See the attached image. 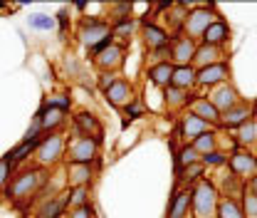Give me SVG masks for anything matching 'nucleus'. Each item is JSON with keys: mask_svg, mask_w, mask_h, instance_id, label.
<instances>
[{"mask_svg": "<svg viewBox=\"0 0 257 218\" xmlns=\"http://www.w3.org/2000/svg\"><path fill=\"white\" fill-rule=\"evenodd\" d=\"M47 184V174L45 169L40 166H32V169H25L20 174H13V179L8 181L5 186V198L13 203V206H25L28 201H32L40 188Z\"/></svg>", "mask_w": 257, "mask_h": 218, "instance_id": "obj_1", "label": "nucleus"}, {"mask_svg": "<svg viewBox=\"0 0 257 218\" xmlns=\"http://www.w3.org/2000/svg\"><path fill=\"white\" fill-rule=\"evenodd\" d=\"M220 201V191L213 181L200 179L191 186V211L193 218H215V208Z\"/></svg>", "mask_w": 257, "mask_h": 218, "instance_id": "obj_2", "label": "nucleus"}, {"mask_svg": "<svg viewBox=\"0 0 257 218\" xmlns=\"http://www.w3.org/2000/svg\"><path fill=\"white\" fill-rule=\"evenodd\" d=\"M64 136L60 131H55V134H42L40 136V141H37V149H35V161H37V166L40 169H52L55 164H60L64 159Z\"/></svg>", "mask_w": 257, "mask_h": 218, "instance_id": "obj_3", "label": "nucleus"}, {"mask_svg": "<svg viewBox=\"0 0 257 218\" xmlns=\"http://www.w3.org/2000/svg\"><path fill=\"white\" fill-rule=\"evenodd\" d=\"M220 15H215V5L210 3V5H200V8H193L191 13L186 15V23H183V37H188L193 42H198L200 37H203V32L208 30L215 20H218Z\"/></svg>", "mask_w": 257, "mask_h": 218, "instance_id": "obj_4", "label": "nucleus"}, {"mask_svg": "<svg viewBox=\"0 0 257 218\" xmlns=\"http://www.w3.org/2000/svg\"><path fill=\"white\" fill-rule=\"evenodd\" d=\"M77 37L84 47H96L106 40H114L111 37V25L101 18H82L79 20V28H77Z\"/></svg>", "mask_w": 257, "mask_h": 218, "instance_id": "obj_5", "label": "nucleus"}, {"mask_svg": "<svg viewBox=\"0 0 257 218\" xmlns=\"http://www.w3.org/2000/svg\"><path fill=\"white\" fill-rule=\"evenodd\" d=\"M99 156V144L89 136H72L64 144V161L67 164H92Z\"/></svg>", "mask_w": 257, "mask_h": 218, "instance_id": "obj_6", "label": "nucleus"}, {"mask_svg": "<svg viewBox=\"0 0 257 218\" xmlns=\"http://www.w3.org/2000/svg\"><path fill=\"white\" fill-rule=\"evenodd\" d=\"M126 55V47L119 45V42H111L106 50H101L94 57V67L99 72H109V75H116L121 67H124V57Z\"/></svg>", "mask_w": 257, "mask_h": 218, "instance_id": "obj_7", "label": "nucleus"}, {"mask_svg": "<svg viewBox=\"0 0 257 218\" xmlns=\"http://www.w3.org/2000/svg\"><path fill=\"white\" fill-rule=\"evenodd\" d=\"M227 164H230L232 176H237V179L247 181L257 174V156L252 152H247V149H235L232 156L227 159Z\"/></svg>", "mask_w": 257, "mask_h": 218, "instance_id": "obj_8", "label": "nucleus"}, {"mask_svg": "<svg viewBox=\"0 0 257 218\" xmlns=\"http://www.w3.org/2000/svg\"><path fill=\"white\" fill-rule=\"evenodd\" d=\"M72 126H74L77 136H89V139H94L96 144H101L104 126H101V122L96 119L92 112H77L74 119H72Z\"/></svg>", "mask_w": 257, "mask_h": 218, "instance_id": "obj_9", "label": "nucleus"}, {"mask_svg": "<svg viewBox=\"0 0 257 218\" xmlns=\"http://www.w3.org/2000/svg\"><path fill=\"white\" fill-rule=\"evenodd\" d=\"M230 80V64L218 62V64H210V67H203V69H195V85L198 87H218Z\"/></svg>", "mask_w": 257, "mask_h": 218, "instance_id": "obj_10", "label": "nucleus"}, {"mask_svg": "<svg viewBox=\"0 0 257 218\" xmlns=\"http://www.w3.org/2000/svg\"><path fill=\"white\" fill-rule=\"evenodd\" d=\"M208 102L223 114L227 109H232L237 102H240V92L230 85V82H223V85H218V87H213L210 94H208Z\"/></svg>", "mask_w": 257, "mask_h": 218, "instance_id": "obj_11", "label": "nucleus"}, {"mask_svg": "<svg viewBox=\"0 0 257 218\" xmlns=\"http://www.w3.org/2000/svg\"><path fill=\"white\" fill-rule=\"evenodd\" d=\"M252 112H255V104L240 99L232 109H227V112L220 114V124H223L225 129H237V126H242L245 122L252 119Z\"/></svg>", "mask_w": 257, "mask_h": 218, "instance_id": "obj_12", "label": "nucleus"}, {"mask_svg": "<svg viewBox=\"0 0 257 218\" xmlns=\"http://www.w3.org/2000/svg\"><path fill=\"white\" fill-rule=\"evenodd\" d=\"M35 122L40 124V131H42V134H55V131L67 122V117H64L62 109H55V107H50V104H42V107L37 109V114H35Z\"/></svg>", "mask_w": 257, "mask_h": 218, "instance_id": "obj_13", "label": "nucleus"}, {"mask_svg": "<svg viewBox=\"0 0 257 218\" xmlns=\"http://www.w3.org/2000/svg\"><path fill=\"white\" fill-rule=\"evenodd\" d=\"M195 47H198V42H193V40L183 37V35H178L176 40H171V64L173 67L191 64L193 55H195Z\"/></svg>", "mask_w": 257, "mask_h": 218, "instance_id": "obj_14", "label": "nucleus"}, {"mask_svg": "<svg viewBox=\"0 0 257 218\" xmlns=\"http://www.w3.org/2000/svg\"><path fill=\"white\" fill-rule=\"evenodd\" d=\"M106 99H109V104L111 107H116V109H124L128 102H134L136 99V92H134V85L128 82V80H116L109 90H106Z\"/></svg>", "mask_w": 257, "mask_h": 218, "instance_id": "obj_15", "label": "nucleus"}, {"mask_svg": "<svg viewBox=\"0 0 257 218\" xmlns=\"http://www.w3.org/2000/svg\"><path fill=\"white\" fill-rule=\"evenodd\" d=\"M67 216V191H60L45 201H40V208L35 211V218H64Z\"/></svg>", "mask_w": 257, "mask_h": 218, "instance_id": "obj_16", "label": "nucleus"}, {"mask_svg": "<svg viewBox=\"0 0 257 218\" xmlns=\"http://www.w3.org/2000/svg\"><path fill=\"white\" fill-rule=\"evenodd\" d=\"M208 131H210V124H208V122H203V119H198V117H193L191 112H186V114L181 117L178 136H181L186 144H191L193 139H198L200 134H208Z\"/></svg>", "mask_w": 257, "mask_h": 218, "instance_id": "obj_17", "label": "nucleus"}, {"mask_svg": "<svg viewBox=\"0 0 257 218\" xmlns=\"http://www.w3.org/2000/svg\"><path fill=\"white\" fill-rule=\"evenodd\" d=\"M92 176H94L92 164H67L64 166V181H67L69 188L89 186L92 184Z\"/></svg>", "mask_w": 257, "mask_h": 218, "instance_id": "obj_18", "label": "nucleus"}, {"mask_svg": "<svg viewBox=\"0 0 257 218\" xmlns=\"http://www.w3.org/2000/svg\"><path fill=\"white\" fill-rule=\"evenodd\" d=\"M188 112H191L193 117L208 122L210 126L220 124V112L208 102V97H191V102H188Z\"/></svg>", "mask_w": 257, "mask_h": 218, "instance_id": "obj_19", "label": "nucleus"}, {"mask_svg": "<svg viewBox=\"0 0 257 218\" xmlns=\"http://www.w3.org/2000/svg\"><path fill=\"white\" fill-rule=\"evenodd\" d=\"M141 37H144V45H146L149 52H154V50H159V47L171 42L168 32L163 30V28H159L156 23H149V20L141 23Z\"/></svg>", "mask_w": 257, "mask_h": 218, "instance_id": "obj_20", "label": "nucleus"}, {"mask_svg": "<svg viewBox=\"0 0 257 218\" xmlns=\"http://www.w3.org/2000/svg\"><path fill=\"white\" fill-rule=\"evenodd\" d=\"M223 57H225L223 47H213V45H198V47H195V55H193L191 67H195V69H203V67H210V64L223 62Z\"/></svg>", "mask_w": 257, "mask_h": 218, "instance_id": "obj_21", "label": "nucleus"}, {"mask_svg": "<svg viewBox=\"0 0 257 218\" xmlns=\"http://www.w3.org/2000/svg\"><path fill=\"white\" fill-rule=\"evenodd\" d=\"M191 211V186L178 188L168 201V218H188Z\"/></svg>", "mask_w": 257, "mask_h": 218, "instance_id": "obj_22", "label": "nucleus"}, {"mask_svg": "<svg viewBox=\"0 0 257 218\" xmlns=\"http://www.w3.org/2000/svg\"><path fill=\"white\" fill-rule=\"evenodd\" d=\"M230 40V28H227V23L225 20H215L208 30L203 32V37H200V45H213V47H223L225 42Z\"/></svg>", "mask_w": 257, "mask_h": 218, "instance_id": "obj_23", "label": "nucleus"}, {"mask_svg": "<svg viewBox=\"0 0 257 218\" xmlns=\"http://www.w3.org/2000/svg\"><path fill=\"white\" fill-rule=\"evenodd\" d=\"M163 102H166V109L168 112H183L191 102V92L186 90H178V87H166L163 90Z\"/></svg>", "mask_w": 257, "mask_h": 218, "instance_id": "obj_24", "label": "nucleus"}, {"mask_svg": "<svg viewBox=\"0 0 257 218\" xmlns=\"http://www.w3.org/2000/svg\"><path fill=\"white\" fill-rule=\"evenodd\" d=\"M171 87H178V90L191 92L193 87H195V67H191V64L173 67V75H171Z\"/></svg>", "mask_w": 257, "mask_h": 218, "instance_id": "obj_25", "label": "nucleus"}, {"mask_svg": "<svg viewBox=\"0 0 257 218\" xmlns=\"http://www.w3.org/2000/svg\"><path fill=\"white\" fill-rule=\"evenodd\" d=\"M171 75H173V64L171 62H159V64H151L149 67V80L151 85H156L161 90H166L171 85Z\"/></svg>", "mask_w": 257, "mask_h": 218, "instance_id": "obj_26", "label": "nucleus"}, {"mask_svg": "<svg viewBox=\"0 0 257 218\" xmlns=\"http://www.w3.org/2000/svg\"><path fill=\"white\" fill-rule=\"evenodd\" d=\"M191 147L195 149V154L200 156H208V154H213V152H218V134L215 131H208V134H200L198 139H193L191 141Z\"/></svg>", "mask_w": 257, "mask_h": 218, "instance_id": "obj_27", "label": "nucleus"}, {"mask_svg": "<svg viewBox=\"0 0 257 218\" xmlns=\"http://www.w3.org/2000/svg\"><path fill=\"white\" fill-rule=\"evenodd\" d=\"M37 141H40V139H35V141H20L15 149H10V152L3 156V159H5V161H10L13 166H18L20 161H25L28 156L35 154V149H37Z\"/></svg>", "mask_w": 257, "mask_h": 218, "instance_id": "obj_28", "label": "nucleus"}, {"mask_svg": "<svg viewBox=\"0 0 257 218\" xmlns=\"http://www.w3.org/2000/svg\"><path fill=\"white\" fill-rule=\"evenodd\" d=\"M215 218H245V216H242V208H240L237 198H227V196H220V201H218V208H215Z\"/></svg>", "mask_w": 257, "mask_h": 218, "instance_id": "obj_29", "label": "nucleus"}, {"mask_svg": "<svg viewBox=\"0 0 257 218\" xmlns=\"http://www.w3.org/2000/svg\"><path fill=\"white\" fill-rule=\"evenodd\" d=\"M89 203V186H77V188H67V211L82 208Z\"/></svg>", "mask_w": 257, "mask_h": 218, "instance_id": "obj_30", "label": "nucleus"}, {"mask_svg": "<svg viewBox=\"0 0 257 218\" xmlns=\"http://www.w3.org/2000/svg\"><path fill=\"white\" fill-rule=\"evenodd\" d=\"M178 174V184H198L200 179H203V174H205V166H203V161H198V164H191V166H186V169H178L176 171Z\"/></svg>", "mask_w": 257, "mask_h": 218, "instance_id": "obj_31", "label": "nucleus"}, {"mask_svg": "<svg viewBox=\"0 0 257 218\" xmlns=\"http://www.w3.org/2000/svg\"><path fill=\"white\" fill-rule=\"evenodd\" d=\"M257 141V124L255 119L245 122L242 126H237V144L240 147H252Z\"/></svg>", "mask_w": 257, "mask_h": 218, "instance_id": "obj_32", "label": "nucleus"}, {"mask_svg": "<svg viewBox=\"0 0 257 218\" xmlns=\"http://www.w3.org/2000/svg\"><path fill=\"white\" fill-rule=\"evenodd\" d=\"M131 15V5L128 3H116V5H111L109 8V25H119V23H126V20H131L128 18Z\"/></svg>", "mask_w": 257, "mask_h": 218, "instance_id": "obj_33", "label": "nucleus"}, {"mask_svg": "<svg viewBox=\"0 0 257 218\" xmlns=\"http://www.w3.org/2000/svg\"><path fill=\"white\" fill-rule=\"evenodd\" d=\"M200 161V156L195 154V149H193L191 144H183L181 149H178V159H176V164H178V169H186V166H191V164H198ZM176 169V171H178Z\"/></svg>", "mask_w": 257, "mask_h": 218, "instance_id": "obj_34", "label": "nucleus"}, {"mask_svg": "<svg viewBox=\"0 0 257 218\" xmlns=\"http://www.w3.org/2000/svg\"><path fill=\"white\" fill-rule=\"evenodd\" d=\"M28 25H30L32 30H52L55 28V18H50V15H45V13H35V15H30L28 18Z\"/></svg>", "mask_w": 257, "mask_h": 218, "instance_id": "obj_35", "label": "nucleus"}, {"mask_svg": "<svg viewBox=\"0 0 257 218\" xmlns=\"http://www.w3.org/2000/svg\"><path fill=\"white\" fill-rule=\"evenodd\" d=\"M146 114V107H144V102L136 97L134 102H128L126 107L121 109V117L126 119V122H131V119H139V117H144Z\"/></svg>", "mask_w": 257, "mask_h": 218, "instance_id": "obj_36", "label": "nucleus"}, {"mask_svg": "<svg viewBox=\"0 0 257 218\" xmlns=\"http://www.w3.org/2000/svg\"><path fill=\"white\" fill-rule=\"evenodd\" d=\"M131 32H134V23H131V20L119 23V25H111V37H114V40H119V45H124V47H126Z\"/></svg>", "mask_w": 257, "mask_h": 218, "instance_id": "obj_37", "label": "nucleus"}, {"mask_svg": "<svg viewBox=\"0 0 257 218\" xmlns=\"http://www.w3.org/2000/svg\"><path fill=\"white\" fill-rule=\"evenodd\" d=\"M45 104H50V107H55V109H62L64 114L72 109V99H69L67 94H52V97L45 99Z\"/></svg>", "mask_w": 257, "mask_h": 218, "instance_id": "obj_38", "label": "nucleus"}, {"mask_svg": "<svg viewBox=\"0 0 257 218\" xmlns=\"http://www.w3.org/2000/svg\"><path fill=\"white\" fill-rule=\"evenodd\" d=\"M242 216L245 218H257V196L252 193H242Z\"/></svg>", "mask_w": 257, "mask_h": 218, "instance_id": "obj_39", "label": "nucleus"}, {"mask_svg": "<svg viewBox=\"0 0 257 218\" xmlns=\"http://www.w3.org/2000/svg\"><path fill=\"white\" fill-rule=\"evenodd\" d=\"M13 171H15V166H13L10 161L0 159V191H5V186H8V181L13 179Z\"/></svg>", "mask_w": 257, "mask_h": 218, "instance_id": "obj_40", "label": "nucleus"}, {"mask_svg": "<svg viewBox=\"0 0 257 218\" xmlns=\"http://www.w3.org/2000/svg\"><path fill=\"white\" fill-rule=\"evenodd\" d=\"M64 218H99L94 211V206L92 203H87V206H82V208H74V211H67V216Z\"/></svg>", "mask_w": 257, "mask_h": 218, "instance_id": "obj_41", "label": "nucleus"}, {"mask_svg": "<svg viewBox=\"0 0 257 218\" xmlns=\"http://www.w3.org/2000/svg\"><path fill=\"white\" fill-rule=\"evenodd\" d=\"M200 161H203V166H223V164H227V156H223L220 152H213V154L203 156Z\"/></svg>", "mask_w": 257, "mask_h": 218, "instance_id": "obj_42", "label": "nucleus"}, {"mask_svg": "<svg viewBox=\"0 0 257 218\" xmlns=\"http://www.w3.org/2000/svg\"><path fill=\"white\" fill-rule=\"evenodd\" d=\"M116 80H119V77H116V75H109V72H99V77H96V82H99V90H101V92H106Z\"/></svg>", "mask_w": 257, "mask_h": 218, "instance_id": "obj_43", "label": "nucleus"}, {"mask_svg": "<svg viewBox=\"0 0 257 218\" xmlns=\"http://www.w3.org/2000/svg\"><path fill=\"white\" fill-rule=\"evenodd\" d=\"M151 55H154V60H156L154 64H159V62H171V42H168V45H163V47H159V50H154Z\"/></svg>", "mask_w": 257, "mask_h": 218, "instance_id": "obj_44", "label": "nucleus"}, {"mask_svg": "<svg viewBox=\"0 0 257 218\" xmlns=\"http://www.w3.org/2000/svg\"><path fill=\"white\" fill-rule=\"evenodd\" d=\"M245 193H252V196H257V174L252 176V179H247V184H245Z\"/></svg>", "mask_w": 257, "mask_h": 218, "instance_id": "obj_45", "label": "nucleus"}]
</instances>
